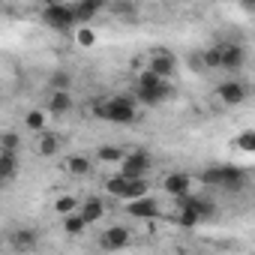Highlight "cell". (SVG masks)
Here are the masks:
<instances>
[{
  "mask_svg": "<svg viewBox=\"0 0 255 255\" xmlns=\"http://www.w3.org/2000/svg\"><path fill=\"white\" fill-rule=\"evenodd\" d=\"M162 192H165L168 198L180 201V198H186V195L192 192V177H189L186 171H168V174L162 177Z\"/></svg>",
  "mask_w": 255,
  "mask_h": 255,
  "instance_id": "ba28073f",
  "label": "cell"
},
{
  "mask_svg": "<svg viewBox=\"0 0 255 255\" xmlns=\"http://www.w3.org/2000/svg\"><path fill=\"white\" fill-rule=\"evenodd\" d=\"M93 111H96L102 120H108V123L129 126V123H135V117H138V102L129 99V96H108V99L96 102Z\"/></svg>",
  "mask_w": 255,
  "mask_h": 255,
  "instance_id": "6da1fadb",
  "label": "cell"
},
{
  "mask_svg": "<svg viewBox=\"0 0 255 255\" xmlns=\"http://www.w3.org/2000/svg\"><path fill=\"white\" fill-rule=\"evenodd\" d=\"M36 240H39V234H36L33 228H15V231H12V246H15V249H24V252H27V249L36 246Z\"/></svg>",
  "mask_w": 255,
  "mask_h": 255,
  "instance_id": "d6986e66",
  "label": "cell"
},
{
  "mask_svg": "<svg viewBox=\"0 0 255 255\" xmlns=\"http://www.w3.org/2000/svg\"><path fill=\"white\" fill-rule=\"evenodd\" d=\"M63 168H66L72 177H87V174H90V159H87L84 153H72V156L63 159Z\"/></svg>",
  "mask_w": 255,
  "mask_h": 255,
  "instance_id": "2e32d148",
  "label": "cell"
},
{
  "mask_svg": "<svg viewBox=\"0 0 255 255\" xmlns=\"http://www.w3.org/2000/svg\"><path fill=\"white\" fill-rule=\"evenodd\" d=\"M0 186H6V183H3V177H0Z\"/></svg>",
  "mask_w": 255,
  "mask_h": 255,
  "instance_id": "83f0119b",
  "label": "cell"
},
{
  "mask_svg": "<svg viewBox=\"0 0 255 255\" xmlns=\"http://www.w3.org/2000/svg\"><path fill=\"white\" fill-rule=\"evenodd\" d=\"M246 60V51L240 45H219V69H231L237 72Z\"/></svg>",
  "mask_w": 255,
  "mask_h": 255,
  "instance_id": "5bb4252c",
  "label": "cell"
},
{
  "mask_svg": "<svg viewBox=\"0 0 255 255\" xmlns=\"http://www.w3.org/2000/svg\"><path fill=\"white\" fill-rule=\"evenodd\" d=\"M105 6L99 3V0H78V3H72V15H75V27H84L93 21L96 12H102Z\"/></svg>",
  "mask_w": 255,
  "mask_h": 255,
  "instance_id": "4fadbf2b",
  "label": "cell"
},
{
  "mask_svg": "<svg viewBox=\"0 0 255 255\" xmlns=\"http://www.w3.org/2000/svg\"><path fill=\"white\" fill-rule=\"evenodd\" d=\"M96 159H99V162H105V165H108V162H111V165H120L123 150H120L117 144H102V147L96 150Z\"/></svg>",
  "mask_w": 255,
  "mask_h": 255,
  "instance_id": "44dd1931",
  "label": "cell"
},
{
  "mask_svg": "<svg viewBox=\"0 0 255 255\" xmlns=\"http://www.w3.org/2000/svg\"><path fill=\"white\" fill-rule=\"evenodd\" d=\"M78 210V198L75 195H60L57 201H54V213L57 216H69V213H75Z\"/></svg>",
  "mask_w": 255,
  "mask_h": 255,
  "instance_id": "603a6c76",
  "label": "cell"
},
{
  "mask_svg": "<svg viewBox=\"0 0 255 255\" xmlns=\"http://www.w3.org/2000/svg\"><path fill=\"white\" fill-rule=\"evenodd\" d=\"M60 144H63V138L57 135V132H39L36 135V150L42 153V156H54V153H60Z\"/></svg>",
  "mask_w": 255,
  "mask_h": 255,
  "instance_id": "9a60e30c",
  "label": "cell"
},
{
  "mask_svg": "<svg viewBox=\"0 0 255 255\" xmlns=\"http://www.w3.org/2000/svg\"><path fill=\"white\" fill-rule=\"evenodd\" d=\"M150 75H156V78H165V81H171V75H174V69H177V60H174V54L171 51H165V48H156V51H150V57H147V66H144Z\"/></svg>",
  "mask_w": 255,
  "mask_h": 255,
  "instance_id": "52a82bcc",
  "label": "cell"
},
{
  "mask_svg": "<svg viewBox=\"0 0 255 255\" xmlns=\"http://www.w3.org/2000/svg\"><path fill=\"white\" fill-rule=\"evenodd\" d=\"M126 210H129V216H135V219H159V201L153 198V195H144V198H135V201H129L126 204Z\"/></svg>",
  "mask_w": 255,
  "mask_h": 255,
  "instance_id": "30bf717a",
  "label": "cell"
},
{
  "mask_svg": "<svg viewBox=\"0 0 255 255\" xmlns=\"http://www.w3.org/2000/svg\"><path fill=\"white\" fill-rule=\"evenodd\" d=\"M237 147H240L243 153H252V150H255V132H252V129H243V132L237 135Z\"/></svg>",
  "mask_w": 255,
  "mask_h": 255,
  "instance_id": "d4e9b609",
  "label": "cell"
},
{
  "mask_svg": "<svg viewBox=\"0 0 255 255\" xmlns=\"http://www.w3.org/2000/svg\"><path fill=\"white\" fill-rule=\"evenodd\" d=\"M48 111H51V114H66V111H72V93H69V90H54V93L48 96Z\"/></svg>",
  "mask_w": 255,
  "mask_h": 255,
  "instance_id": "ac0fdd59",
  "label": "cell"
},
{
  "mask_svg": "<svg viewBox=\"0 0 255 255\" xmlns=\"http://www.w3.org/2000/svg\"><path fill=\"white\" fill-rule=\"evenodd\" d=\"M102 249H108V252H120V249H126L132 243V231L126 228V225H111V228H105L102 231Z\"/></svg>",
  "mask_w": 255,
  "mask_h": 255,
  "instance_id": "9c48e42d",
  "label": "cell"
},
{
  "mask_svg": "<svg viewBox=\"0 0 255 255\" xmlns=\"http://www.w3.org/2000/svg\"><path fill=\"white\" fill-rule=\"evenodd\" d=\"M201 60H204V66L219 69V45H216V48H207V51L201 54Z\"/></svg>",
  "mask_w": 255,
  "mask_h": 255,
  "instance_id": "484cf974",
  "label": "cell"
},
{
  "mask_svg": "<svg viewBox=\"0 0 255 255\" xmlns=\"http://www.w3.org/2000/svg\"><path fill=\"white\" fill-rule=\"evenodd\" d=\"M45 117H48V111L33 108V111H27V114H24V126H27L30 132H36V135H39V132H45V126H48V120H45Z\"/></svg>",
  "mask_w": 255,
  "mask_h": 255,
  "instance_id": "ffe728a7",
  "label": "cell"
},
{
  "mask_svg": "<svg viewBox=\"0 0 255 255\" xmlns=\"http://www.w3.org/2000/svg\"><path fill=\"white\" fill-rule=\"evenodd\" d=\"M0 150H18V135H12V132H3L0 135Z\"/></svg>",
  "mask_w": 255,
  "mask_h": 255,
  "instance_id": "4316f807",
  "label": "cell"
},
{
  "mask_svg": "<svg viewBox=\"0 0 255 255\" xmlns=\"http://www.w3.org/2000/svg\"><path fill=\"white\" fill-rule=\"evenodd\" d=\"M42 24L54 27V30H69L75 27V15H72V3H45L39 9Z\"/></svg>",
  "mask_w": 255,
  "mask_h": 255,
  "instance_id": "8992f818",
  "label": "cell"
},
{
  "mask_svg": "<svg viewBox=\"0 0 255 255\" xmlns=\"http://www.w3.org/2000/svg\"><path fill=\"white\" fill-rule=\"evenodd\" d=\"M216 96H219L225 105H240V102L246 99V84L237 81V78H228V81H222V84L216 87Z\"/></svg>",
  "mask_w": 255,
  "mask_h": 255,
  "instance_id": "8fae6325",
  "label": "cell"
},
{
  "mask_svg": "<svg viewBox=\"0 0 255 255\" xmlns=\"http://www.w3.org/2000/svg\"><path fill=\"white\" fill-rule=\"evenodd\" d=\"M15 174H18V153L0 150V177H3V183H9Z\"/></svg>",
  "mask_w": 255,
  "mask_h": 255,
  "instance_id": "e0dca14e",
  "label": "cell"
},
{
  "mask_svg": "<svg viewBox=\"0 0 255 255\" xmlns=\"http://www.w3.org/2000/svg\"><path fill=\"white\" fill-rule=\"evenodd\" d=\"M105 189H108L114 198H123L126 204L135 201V198L150 195V192H147V180H129V177H123V174L108 177V180H105Z\"/></svg>",
  "mask_w": 255,
  "mask_h": 255,
  "instance_id": "3957f363",
  "label": "cell"
},
{
  "mask_svg": "<svg viewBox=\"0 0 255 255\" xmlns=\"http://www.w3.org/2000/svg\"><path fill=\"white\" fill-rule=\"evenodd\" d=\"M204 183H213V186H222V189H240L246 183V171L237 168V165H219V168H207L204 174Z\"/></svg>",
  "mask_w": 255,
  "mask_h": 255,
  "instance_id": "277c9868",
  "label": "cell"
},
{
  "mask_svg": "<svg viewBox=\"0 0 255 255\" xmlns=\"http://www.w3.org/2000/svg\"><path fill=\"white\" fill-rule=\"evenodd\" d=\"M75 213L84 219V225H93V222H99V219L105 216V201H102L99 195H90V198H84V201L78 204Z\"/></svg>",
  "mask_w": 255,
  "mask_h": 255,
  "instance_id": "7c38bea8",
  "label": "cell"
},
{
  "mask_svg": "<svg viewBox=\"0 0 255 255\" xmlns=\"http://www.w3.org/2000/svg\"><path fill=\"white\" fill-rule=\"evenodd\" d=\"M84 231H87V225H84V219H81L78 213L63 216V234H66V237H78V234H84Z\"/></svg>",
  "mask_w": 255,
  "mask_h": 255,
  "instance_id": "7402d4cb",
  "label": "cell"
},
{
  "mask_svg": "<svg viewBox=\"0 0 255 255\" xmlns=\"http://www.w3.org/2000/svg\"><path fill=\"white\" fill-rule=\"evenodd\" d=\"M174 93V84L165 81V78H156L150 75L147 69H141L135 75V102L138 105H159L162 99H168Z\"/></svg>",
  "mask_w": 255,
  "mask_h": 255,
  "instance_id": "7a4b0ae2",
  "label": "cell"
},
{
  "mask_svg": "<svg viewBox=\"0 0 255 255\" xmlns=\"http://www.w3.org/2000/svg\"><path fill=\"white\" fill-rule=\"evenodd\" d=\"M75 42H78L81 48H90V45H96V33H93V27H90V24H84V27H75Z\"/></svg>",
  "mask_w": 255,
  "mask_h": 255,
  "instance_id": "cb8c5ba5",
  "label": "cell"
},
{
  "mask_svg": "<svg viewBox=\"0 0 255 255\" xmlns=\"http://www.w3.org/2000/svg\"><path fill=\"white\" fill-rule=\"evenodd\" d=\"M150 153L147 150H132V153H123V159H120V171L117 174H123V177H129V180H147V171H150Z\"/></svg>",
  "mask_w": 255,
  "mask_h": 255,
  "instance_id": "5b68a950",
  "label": "cell"
}]
</instances>
